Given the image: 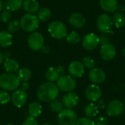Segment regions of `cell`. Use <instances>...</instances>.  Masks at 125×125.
<instances>
[{
	"label": "cell",
	"instance_id": "cell-2",
	"mask_svg": "<svg viewBox=\"0 0 125 125\" xmlns=\"http://www.w3.org/2000/svg\"><path fill=\"white\" fill-rule=\"evenodd\" d=\"M20 85V81L13 73H5L0 75V88L6 91H15Z\"/></svg>",
	"mask_w": 125,
	"mask_h": 125
},
{
	"label": "cell",
	"instance_id": "cell-44",
	"mask_svg": "<svg viewBox=\"0 0 125 125\" xmlns=\"http://www.w3.org/2000/svg\"><path fill=\"white\" fill-rule=\"evenodd\" d=\"M4 6V2H3L2 1H1V0H0V12L2 10V9H3Z\"/></svg>",
	"mask_w": 125,
	"mask_h": 125
},
{
	"label": "cell",
	"instance_id": "cell-23",
	"mask_svg": "<svg viewBox=\"0 0 125 125\" xmlns=\"http://www.w3.org/2000/svg\"><path fill=\"white\" fill-rule=\"evenodd\" d=\"M98 113H99V109L96 105V104H94V103H90L84 108V114L87 116V118L89 119L96 117Z\"/></svg>",
	"mask_w": 125,
	"mask_h": 125
},
{
	"label": "cell",
	"instance_id": "cell-42",
	"mask_svg": "<svg viewBox=\"0 0 125 125\" xmlns=\"http://www.w3.org/2000/svg\"><path fill=\"white\" fill-rule=\"evenodd\" d=\"M42 51V52L44 53H48L49 52H50V48L48 47V46H44L43 45V47L42 48V49H41Z\"/></svg>",
	"mask_w": 125,
	"mask_h": 125
},
{
	"label": "cell",
	"instance_id": "cell-13",
	"mask_svg": "<svg viewBox=\"0 0 125 125\" xmlns=\"http://www.w3.org/2000/svg\"><path fill=\"white\" fill-rule=\"evenodd\" d=\"M100 55L104 61H111L116 56V49L115 46L111 43L105 44L103 45H101Z\"/></svg>",
	"mask_w": 125,
	"mask_h": 125
},
{
	"label": "cell",
	"instance_id": "cell-14",
	"mask_svg": "<svg viewBox=\"0 0 125 125\" xmlns=\"http://www.w3.org/2000/svg\"><path fill=\"white\" fill-rule=\"evenodd\" d=\"M89 78L93 83L100 84L105 81L106 74L102 69L94 67L89 73Z\"/></svg>",
	"mask_w": 125,
	"mask_h": 125
},
{
	"label": "cell",
	"instance_id": "cell-49",
	"mask_svg": "<svg viewBox=\"0 0 125 125\" xmlns=\"http://www.w3.org/2000/svg\"><path fill=\"white\" fill-rule=\"evenodd\" d=\"M124 105H125V100H124Z\"/></svg>",
	"mask_w": 125,
	"mask_h": 125
},
{
	"label": "cell",
	"instance_id": "cell-48",
	"mask_svg": "<svg viewBox=\"0 0 125 125\" xmlns=\"http://www.w3.org/2000/svg\"><path fill=\"white\" fill-rule=\"evenodd\" d=\"M42 125H51V124H43Z\"/></svg>",
	"mask_w": 125,
	"mask_h": 125
},
{
	"label": "cell",
	"instance_id": "cell-31",
	"mask_svg": "<svg viewBox=\"0 0 125 125\" xmlns=\"http://www.w3.org/2000/svg\"><path fill=\"white\" fill-rule=\"evenodd\" d=\"M83 64L85 68L92 70L95 67V61L92 56H86L83 59Z\"/></svg>",
	"mask_w": 125,
	"mask_h": 125
},
{
	"label": "cell",
	"instance_id": "cell-15",
	"mask_svg": "<svg viewBox=\"0 0 125 125\" xmlns=\"http://www.w3.org/2000/svg\"><path fill=\"white\" fill-rule=\"evenodd\" d=\"M68 72L73 78H81L85 73V67L81 62L73 61L68 67Z\"/></svg>",
	"mask_w": 125,
	"mask_h": 125
},
{
	"label": "cell",
	"instance_id": "cell-35",
	"mask_svg": "<svg viewBox=\"0 0 125 125\" xmlns=\"http://www.w3.org/2000/svg\"><path fill=\"white\" fill-rule=\"evenodd\" d=\"M75 125H95L94 122L89 118L82 117L78 119Z\"/></svg>",
	"mask_w": 125,
	"mask_h": 125
},
{
	"label": "cell",
	"instance_id": "cell-30",
	"mask_svg": "<svg viewBox=\"0 0 125 125\" xmlns=\"http://www.w3.org/2000/svg\"><path fill=\"white\" fill-rule=\"evenodd\" d=\"M66 40L69 44L71 45H76L81 40L80 34L76 31H71L66 36Z\"/></svg>",
	"mask_w": 125,
	"mask_h": 125
},
{
	"label": "cell",
	"instance_id": "cell-11",
	"mask_svg": "<svg viewBox=\"0 0 125 125\" xmlns=\"http://www.w3.org/2000/svg\"><path fill=\"white\" fill-rule=\"evenodd\" d=\"M100 45L99 37L94 33L87 34L82 40V45L87 51L94 50Z\"/></svg>",
	"mask_w": 125,
	"mask_h": 125
},
{
	"label": "cell",
	"instance_id": "cell-50",
	"mask_svg": "<svg viewBox=\"0 0 125 125\" xmlns=\"http://www.w3.org/2000/svg\"><path fill=\"white\" fill-rule=\"evenodd\" d=\"M124 1H125V0H124Z\"/></svg>",
	"mask_w": 125,
	"mask_h": 125
},
{
	"label": "cell",
	"instance_id": "cell-5",
	"mask_svg": "<svg viewBox=\"0 0 125 125\" xmlns=\"http://www.w3.org/2000/svg\"><path fill=\"white\" fill-rule=\"evenodd\" d=\"M56 85L59 90L64 92H70L76 88L77 83L71 75H64L58 78Z\"/></svg>",
	"mask_w": 125,
	"mask_h": 125
},
{
	"label": "cell",
	"instance_id": "cell-21",
	"mask_svg": "<svg viewBox=\"0 0 125 125\" xmlns=\"http://www.w3.org/2000/svg\"><path fill=\"white\" fill-rule=\"evenodd\" d=\"M42 114V105L38 102H33L29 104V114L32 118H37Z\"/></svg>",
	"mask_w": 125,
	"mask_h": 125
},
{
	"label": "cell",
	"instance_id": "cell-12",
	"mask_svg": "<svg viewBox=\"0 0 125 125\" xmlns=\"http://www.w3.org/2000/svg\"><path fill=\"white\" fill-rule=\"evenodd\" d=\"M11 100L14 106L17 108H21L23 105H25L27 100V94L26 91L22 89H15L13 91Z\"/></svg>",
	"mask_w": 125,
	"mask_h": 125
},
{
	"label": "cell",
	"instance_id": "cell-18",
	"mask_svg": "<svg viewBox=\"0 0 125 125\" xmlns=\"http://www.w3.org/2000/svg\"><path fill=\"white\" fill-rule=\"evenodd\" d=\"M100 5L107 12H114L118 9L117 0H100Z\"/></svg>",
	"mask_w": 125,
	"mask_h": 125
},
{
	"label": "cell",
	"instance_id": "cell-4",
	"mask_svg": "<svg viewBox=\"0 0 125 125\" xmlns=\"http://www.w3.org/2000/svg\"><path fill=\"white\" fill-rule=\"evenodd\" d=\"M48 30L51 36L57 40L64 38L67 34L66 26L59 21H53L50 23Z\"/></svg>",
	"mask_w": 125,
	"mask_h": 125
},
{
	"label": "cell",
	"instance_id": "cell-6",
	"mask_svg": "<svg viewBox=\"0 0 125 125\" xmlns=\"http://www.w3.org/2000/svg\"><path fill=\"white\" fill-rule=\"evenodd\" d=\"M78 119L77 114L73 109H64L58 115L59 125H75Z\"/></svg>",
	"mask_w": 125,
	"mask_h": 125
},
{
	"label": "cell",
	"instance_id": "cell-16",
	"mask_svg": "<svg viewBox=\"0 0 125 125\" xmlns=\"http://www.w3.org/2000/svg\"><path fill=\"white\" fill-rule=\"evenodd\" d=\"M79 102V97L77 94L70 92H67L63 98H62V104L63 105L69 109H73V108L76 107Z\"/></svg>",
	"mask_w": 125,
	"mask_h": 125
},
{
	"label": "cell",
	"instance_id": "cell-39",
	"mask_svg": "<svg viewBox=\"0 0 125 125\" xmlns=\"http://www.w3.org/2000/svg\"><path fill=\"white\" fill-rule=\"evenodd\" d=\"M96 105L97 106L98 109H104L106 105H105V103L104 100H99L96 102Z\"/></svg>",
	"mask_w": 125,
	"mask_h": 125
},
{
	"label": "cell",
	"instance_id": "cell-33",
	"mask_svg": "<svg viewBox=\"0 0 125 125\" xmlns=\"http://www.w3.org/2000/svg\"><path fill=\"white\" fill-rule=\"evenodd\" d=\"M10 100L11 96L6 91H0V104H7Z\"/></svg>",
	"mask_w": 125,
	"mask_h": 125
},
{
	"label": "cell",
	"instance_id": "cell-24",
	"mask_svg": "<svg viewBox=\"0 0 125 125\" xmlns=\"http://www.w3.org/2000/svg\"><path fill=\"white\" fill-rule=\"evenodd\" d=\"M23 0H4V6L10 11H15L23 6Z\"/></svg>",
	"mask_w": 125,
	"mask_h": 125
},
{
	"label": "cell",
	"instance_id": "cell-25",
	"mask_svg": "<svg viewBox=\"0 0 125 125\" xmlns=\"http://www.w3.org/2000/svg\"><path fill=\"white\" fill-rule=\"evenodd\" d=\"M20 82H27L31 77V72L27 67H23L18 70L16 75Z\"/></svg>",
	"mask_w": 125,
	"mask_h": 125
},
{
	"label": "cell",
	"instance_id": "cell-36",
	"mask_svg": "<svg viewBox=\"0 0 125 125\" xmlns=\"http://www.w3.org/2000/svg\"><path fill=\"white\" fill-rule=\"evenodd\" d=\"M95 125H108V120L105 116H97L94 121Z\"/></svg>",
	"mask_w": 125,
	"mask_h": 125
},
{
	"label": "cell",
	"instance_id": "cell-34",
	"mask_svg": "<svg viewBox=\"0 0 125 125\" xmlns=\"http://www.w3.org/2000/svg\"><path fill=\"white\" fill-rule=\"evenodd\" d=\"M11 17H12V13H11V11H10L9 10H4L3 11L1 12V14H0V20L2 21V22H7L9 21L10 19H11Z\"/></svg>",
	"mask_w": 125,
	"mask_h": 125
},
{
	"label": "cell",
	"instance_id": "cell-9",
	"mask_svg": "<svg viewBox=\"0 0 125 125\" xmlns=\"http://www.w3.org/2000/svg\"><path fill=\"white\" fill-rule=\"evenodd\" d=\"M28 45L33 51H40L44 45L43 36L37 31L32 32L28 37Z\"/></svg>",
	"mask_w": 125,
	"mask_h": 125
},
{
	"label": "cell",
	"instance_id": "cell-37",
	"mask_svg": "<svg viewBox=\"0 0 125 125\" xmlns=\"http://www.w3.org/2000/svg\"><path fill=\"white\" fill-rule=\"evenodd\" d=\"M21 125H38V122L37 121L34 119V118H32L31 116H29L25 121Z\"/></svg>",
	"mask_w": 125,
	"mask_h": 125
},
{
	"label": "cell",
	"instance_id": "cell-45",
	"mask_svg": "<svg viewBox=\"0 0 125 125\" xmlns=\"http://www.w3.org/2000/svg\"><path fill=\"white\" fill-rule=\"evenodd\" d=\"M2 62H3V55H2L1 53L0 52V64L2 63Z\"/></svg>",
	"mask_w": 125,
	"mask_h": 125
},
{
	"label": "cell",
	"instance_id": "cell-38",
	"mask_svg": "<svg viewBox=\"0 0 125 125\" xmlns=\"http://www.w3.org/2000/svg\"><path fill=\"white\" fill-rule=\"evenodd\" d=\"M99 40H100V45H101L109 43V39L105 35H102L100 37H99Z\"/></svg>",
	"mask_w": 125,
	"mask_h": 125
},
{
	"label": "cell",
	"instance_id": "cell-3",
	"mask_svg": "<svg viewBox=\"0 0 125 125\" xmlns=\"http://www.w3.org/2000/svg\"><path fill=\"white\" fill-rule=\"evenodd\" d=\"M40 20L34 14L26 13L20 20L21 27L27 32H33L39 27Z\"/></svg>",
	"mask_w": 125,
	"mask_h": 125
},
{
	"label": "cell",
	"instance_id": "cell-27",
	"mask_svg": "<svg viewBox=\"0 0 125 125\" xmlns=\"http://www.w3.org/2000/svg\"><path fill=\"white\" fill-rule=\"evenodd\" d=\"M114 24L117 28H122L125 26V15L120 12H115L113 16Z\"/></svg>",
	"mask_w": 125,
	"mask_h": 125
},
{
	"label": "cell",
	"instance_id": "cell-10",
	"mask_svg": "<svg viewBox=\"0 0 125 125\" xmlns=\"http://www.w3.org/2000/svg\"><path fill=\"white\" fill-rule=\"evenodd\" d=\"M102 94L101 88L94 83L89 85L85 90V96L86 99L92 103L99 100L102 97Z\"/></svg>",
	"mask_w": 125,
	"mask_h": 125
},
{
	"label": "cell",
	"instance_id": "cell-26",
	"mask_svg": "<svg viewBox=\"0 0 125 125\" xmlns=\"http://www.w3.org/2000/svg\"><path fill=\"white\" fill-rule=\"evenodd\" d=\"M45 78L48 81V82H54L57 81L58 78L60 77L59 73L56 70V67H50L47 69L45 73Z\"/></svg>",
	"mask_w": 125,
	"mask_h": 125
},
{
	"label": "cell",
	"instance_id": "cell-51",
	"mask_svg": "<svg viewBox=\"0 0 125 125\" xmlns=\"http://www.w3.org/2000/svg\"><path fill=\"white\" fill-rule=\"evenodd\" d=\"M0 125H1V124H0Z\"/></svg>",
	"mask_w": 125,
	"mask_h": 125
},
{
	"label": "cell",
	"instance_id": "cell-22",
	"mask_svg": "<svg viewBox=\"0 0 125 125\" xmlns=\"http://www.w3.org/2000/svg\"><path fill=\"white\" fill-rule=\"evenodd\" d=\"M12 37L11 33L7 31H2L0 32V46L2 48H7L12 45Z\"/></svg>",
	"mask_w": 125,
	"mask_h": 125
},
{
	"label": "cell",
	"instance_id": "cell-40",
	"mask_svg": "<svg viewBox=\"0 0 125 125\" xmlns=\"http://www.w3.org/2000/svg\"><path fill=\"white\" fill-rule=\"evenodd\" d=\"M56 68L57 72H58L59 74V76H62V75H64L65 74V70H64V68L63 66L59 65V66H57Z\"/></svg>",
	"mask_w": 125,
	"mask_h": 125
},
{
	"label": "cell",
	"instance_id": "cell-28",
	"mask_svg": "<svg viewBox=\"0 0 125 125\" xmlns=\"http://www.w3.org/2000/svg\"><path fill=\"white\" fill-rule=\"evenodd\" d=\"M49 108L51 111H53L54 113H57V114H59L60 112H62L64 110V105H63L62 103L56 99L50 102Z\"/></svg>",
	"mask_w": 125,
	"mask_h": 125
},
{
	"label": "cell",
	"instance_id": "cell-43",
	"mask_svg": "<svg viewBox=\"0 0 125 125\" xmlns=\"http://www.w3.org/2000/svg\"><path fill=\"white\" fill-rule=\"evenodd\" d=\"M10 53L7 51V52H5V53H4V55L3 56V58L4 57L5 59H9V58H10Z\"/></svg>",
	"mask_w": 125,
	"mask_h": 125
},
{
	"label": "cell",
	"instance_id": "cell-8",
	"mask_svg": "<svg viewBox=\"0 0 125 125\" xmlns=\"http://www.w3.org/2000/svg\"><path fill=\"white\" fill-rule=\"evenodd\" d=\"M125 111V105L118 100H113L106 106V112L108 116L115 117L120 116Z\"/></svg>",
	"mask_w": 125,
	"mask_h": 125
},
{
	"label": "cell",
	"instance_id": "cell-29",
	"mask_svg": "<svg viewBox=\"0 0 125 125\" xmlns=\"http://www.w3.org/2000/svg\"><path fill=\"white\" fill-rule=\"evenodd\" d=\"M51 12L47 7H42L37 12V18L39 20L42 21H48L51 18Z\"/></svg>",
	"mask_w": 125,
	"mask_h": 125
},
{
	"label": "cell",
	"instance_id": "cell-17",
	"mask_svg": "<svg viewBox=\"0 0 125 125\" xmlns=\"http://www.w3.org/2000/svg\"><path fill=\"white\" fill-rule=\"evenodd\" d=\"M70 23L75 28H83L86 24V19L84 16L79 12H73L69 18Z\"/></svg>",
	"mask_w": 125,
	"mask_h": 125
},
{
	"label": "cell",
	"instance_id": "cell-19",
	"mask_svg": "<svg viewBox=\"0 0 125 125\" xmlns=\"http://www.w3.org/2000/svg\"><path fill=\"white\" fill-rule=\"evenodd\" d=\"M23 10L28 13H35L40 10V4L37 0H24L23 1Z\"/></svg>",
	"mask_w": 125,
	"mask_h": 125
},
{
	"label": "cell",
	"instance_id": "cell-7",
	"mask_svg": "<svg viewBox=\"0 0 125 125\" xmlns=\"http://www.w3.org/2000/svg\"><path fill=\"white\" fill-rule=\"evenodd\" d=\"M114 26V22L112 18L108 14L103 13L99 15L97 19V26L98 30L103 34L110 33L112 27Z\"/></svg>",
	"mask_w": 125,
	"mask_h": 125
},
{
	"label": "cell",
	"instance_id": "cell-20",
	"mask_svg": "<svg viewBox=\"0 0 125 125\" xmlns=\"http://www.w3.org/2000/svg\"><path fill=\"white\" fill-rule=\"evenodd\" d=\"M4 68L7 73H14L18 71L19 64L16 60L9 58L4 61Z\"/></svg>",
	"mask_w": 125,
	"mask_h": 125
},
{
	"label": "cell",
	"instance_id": "cell-41",
	"mask_svg": "<svg viewBox=\"0 0 125 125\" xmlns=\"http://www.w3.org/2000/svg\"><path fill=\"white\" fill-rule=\"evenodd\" d=\"M29 88V83H28L27 82H23V83H22V85H21V89H23L24 91H26V90H27Z\"/></svg>",
	"mask_w": 125,
	"mask_h": 125
},
{
	"label": "cell",
	"instance_id": "cell-1",
	"mask_svg": "<svg viewBox=\"0 0 125 125\" xmlns=\"http://www.w3.org/2000/svg\"><path fill=\"white\" fill-rule=\"evenodd\" d=\"M59 94V89L57 85L53 82H45L41 84L37 91L38 99L43 103L51 102L56 99Z\"/></svg>",
	"mask_w": 125,
	"mask_h": 125
},
{
	"label": "cell",
	"instance_id": "cell-32",
	"mask_svg": "<svg viewBox=\"0 0 125 125\" xmlns=\"http://www.w3.org/2000/svg\"><path fill=\"white\" fill-rule=\"evenodd\" d=\"M21 25H20V21H18V20H12L7 26V30L10 33H14L16 32L19 28H20Z\"/></svg>",
	"mask_w": 125,
	"mask_h": 125
},
{
	"label": "cell",
	"instance_id": "cell-46",
	"mask_svg": "<svg viewBox=\"0 0 125 125\" xmlns=\"http://www.w3.org/2000/svg\"><path fill=\"white\" fill-rule=\"evenodd\" d=\"M122 53H123L124 56L125 57V46L123 48V49H122Z\"/></svg>",
	"mask_w": 125,
	"mask_h": 125
},
{
	"label": "cell",
	"instance_id": "cell-47",
	"mask_svg": "<svg viewBox=\"0 0 125 125\" xmlns=\"http://www.w3.org/2000/svg\"><path fill=\"white\" fill-rule=\"evenodd\" d=\"M13 125L12 124H11V123H8V124H7V125Z\"/></svg>",
	"mask_w": 125,
	"mask_h": 125
}]
</instances>
